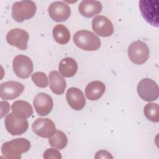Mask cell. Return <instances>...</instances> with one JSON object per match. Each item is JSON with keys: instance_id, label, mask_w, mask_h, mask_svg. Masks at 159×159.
<instances>
[{"instance_id": "1", "label": "cell", "mask_w": 159, "mask_h": 159, "mask_svg": "<svg viewBox=\"0 0 159 159\" xmlns=\"http://www.w3.org/2000/svg\"><path fill=\"white\" fill-rule=\"evenodd\" d=\"M30 148V142L25 138H17L4 143L1 152L7 159H20L21 154L27 152Z\"/></svg>"}, {"instance_id": "2", "label": "cell", "mask_w": 159, "mask_h": 159, "mask_svg": "<svg viewBox=\"0 0 159 159\" xmlns=\"http://www.w3.org/2000/svg\"><path fill=\"white\" fill-rule=\"evenodd\" d=\"M75 44L85 51H95L101 47V40L91 31L81 30L76 32L73 37Z\"/></svg>"}, {"instance_id": "3", "label": "cell", "mask_w": 159, "mask_h": 159, "mask_svg": "<svg viewBox=\"0 0 159 159\" xmlns=\"http://www.w3.org/2000/svg\"><path fill=\"white\" fill-rule=\"evenodd\" d=\"M36 5L32 1L15 2L12 6V17L17 22H22L33 17L36 12Z\"/></svg>"}, {"instance_id": "4", "label": "cell", "mask_w": 159, "mask_h": 159, "mask_svg": "<svg viewBox=\"0 0 159 159\" xmlns=\"http://www.w3.org/2000/svg\"><path fill=\"white\" fill-rule=\"evenodd\" d=\"M127 53L132 62L136 65H142L147 61L150 52L147 45L145 42L137 40L129 45Z\"/></svg>"}, {"instance_id": "5", "label": "cell", "mask_w": 159, "mask_h": 159, "mask_svg": "<svg viewBox=\"0 0 159 159\" xmlns=\"http://www.w3.org/2000/svg\"><path fill=\"white\" fill-rule=\"evenodd\" d=\"M139 96L145 101H155L158 98V86L153 80L148 78L142 79L137 88Z\"/></svg>"}, {"instance_id": "6", "label": "cell", "mask_w": 159, "mask_h": 159, "mask_svg": "<svg viewBox=\"0 0 159 159\" xmlns=\"http://www.w3.org/2000/svg\"><path fill=\"white\" fill-rule=\"evenodd\" d=\"M139 8L143 19L152 25L158 27V1H140Z\"/></svg>"}, {"instance_id": "7", "label": "cell", "mask_w": 159, "mask_h": 159, "mask_svg": "<svg viewBox=\"0 0 159 159\" xmlns=\"http://www.w3.org/2000/svg\"><path fill=\"white\" fill-rule=\"evenodd\" d=\"M12 66L15 74L22 79L29 78L34 70L31 59L24 55H18L15 57L13 60Z\"/></svg>"}, {"instance_id": "8", "label": "cell", "mask_w": 159, "mask_h": 159, "mask_svg": "<svg viewBox=\"0 0 159 159\" xmlns=\"http://www.w3.org/2000/svg\"><path fill=\"white\" fill-rule=\"evenodd\" d=\"M7 131L12 135H19L25 133L29 127V123L26 119L17 117L13 113L7 115L4 120Z\"/></svg>"}, {"instance_id": "9", "label": "cell", "mask_w": 159, "mask_h": 159, "mask_svg": "<svg viewBox=\"0 0 159 159\" xmlns=\"http://www.w3.org/2000/svg\"><path fill=\"white\" fill-rule=\"evenodd\" d=\"M33 132L43 138H50L56 132L54 122L49 118H38L32 125Z\"/></svg>"}, {"instance_id": "10", "label": "cell", "mask_w": 159, "mask_h": 159, "mask_svg": "<svg viewBox=\"0 0 159 159\" xmlns=\"http://www.w3.org/2000/svg\"><path fill=\"white\" fill-rule=\"evenodd\" d=\"M24 89V85L19 82L6 81L0 85V97L2 99L12 100L19 97Z\"/></svg>"}, {"instance_id": "11", "label": "cell", "mask_w": 159, "mask_h": 159, "mask_svg": "<svg viewBox=\"0 0 159 159\" xmlns=\"http://www.w3.org/2000/svg\"><path fill=\"white\" fill-rule=\"evenodd\" d=\"M29 39V35L27 32L21 29H12L6 35L7 43L21 50H27Z\"/></svg>"}, {"instance_id": "12", "label": "cell", "mask_w": 159, "mask_h": 159, "mask_svg": "<svg viewBox=\"0 0 159 159\" xmlns=\"http://www.w3.org/2000/svg\"><path fill=\"white\" fill-rule=\"evenodd\" d=\"M50 17L55 22H64L67 20L71 14V9L69 5L63 1L52 2L48 7Z\"/></svg>"}, {"instance_id": "13", "label": "cell", "mask_w": 159, "mask_h": 159, "mask_svg": "<svg viewBox=\"0 0 159 159\" xmlns=\"http://www.w3.org/2000/svg\"><path fill=\"white\" fill-rule=\"evenodd\" d=\"M33 104L37 113L41 116H45L52 111L53 102L52 98L48 94L45 93H40L35 96Z\"/></svg>"}, {"instance_id": "14", "label": "cell", "mask_w": 159, "mask_h": 159, "mask_svg": "<svg viewBox=\"0 0 159 159\" xmlns=\"http://www.w3.org/2000/svg\"><path fill=\"white\" fill-rule=\"evenodd\" d=\"M92 28L97 35L101 37H109L114 32L111 21L104 16H97L93 19Z\"/></svg>"}, {"instance_id": "15", "label": "cell", "mask_w": 159, "mask_h": 159, "mask_svg": "<svg viewBox=\"0 0 159 159\" xmlns=\"http://www.w3.org/2000/svg\"><path fill=\"white\" fill-rule=\"evenodd\" d=\"M66 98L69 106L76 111L81 110L85 106L86 99L83 93L77 88H69L66 93Z\"/></svg>"}, {"instance_id": "16", "label": "cell", "mask_w": 159, "mask_h": 159, "mask_svg": "<svg viewBox=\"0 0 159 159\" xmlns=\"http://www.w3.org/2000/svg\"><path fill=\"white\" fill-rule=\"evenodd\" d=\"M102 4L98 1H82L78 6L80 13L84 17L90 18L99 14L102 11Z\"/></svg>"}, {"instance_id": "17", "label": "cell", "mask_w": 159, "mask_h": 159, "mask_svg": "<svg viewBox=\"0 0 159 159\" xmlns=\"http://www.w3.org/2000/svg\"><path fill=\"white\" fill-rule=\"evenodd\" d=\"M50 88L52 91L57 95L63 94L66 87V83L63 76L55 71H52L49 73Z\"/></svg>"}, {"instance_id": "18", "label": "cell", "mask_w": 159, "mask_h": 159, "mask_svg": "<svg viewBox=\"0 0 159 159\" xmlns=\"http://www.w3.org/2000/svg\"><path fill=\"white\" fill-rule=\"evenodd\" d=\"M105 84L100 81H94L89 83L85 88L86 98L91 101H96L102 97L105 92Z\"/></svg>"}, {"instance_id": "19", "label": "cell", "mask_w": 159, "mask_h": 159, "mask_svg": "<svg viewBox=\"0 0 159 159\" xmlns=\"http://www.w3.org/2000/svg\"><path fill=\"white\" fill-rule=\"evenodd\" d=\"M12 113L18 118L27 119L33 114L32 106L27 101L18 100L14 102L11 106Z\"/></svg>"}, {"instance_id": "20", "label": "cell", "mask_w": 159, "mask_h": 159, "mask_svg": "<svg viewBox=\"0 0 159 159\" xmlns=\"http://www.w3.org/2000/svg\"><path fill=\"white\" fill-rule=\"evenodd\" d=\"M58 70L63 76L70 78L76 73L78 65L76 61L72 58L66 57L61 60L58 65Z\"/></svg>"}, {"instance_id": "21", "label": "cell", "mask_w": 159, "mask_h": 159, "mask_svg": "<svg viewBox=\"0 0 159 159\" xmlns=\"http://www.w3.org/2000/svg\"><path fill=\"white\" fill-rule=\"evenodd\" d=\"M53 37L55 40L61 45L67 43L70 39V33L68 28L63 24H57L53 29Z\"/></svg>"}, {"instance_id": "22", "label": "cell", "mask_w": 159, "mask_h": 159, "mask_svg": "<svg viewBox=\"0 0 159 159\" xmlns=\"http://www.w3.org/2000/svg\"><path fill=\"white\" fill-rule=\"evenodd\" d=\"M49 144L55 148L61 150L67 145L68 139L66 135L61 130H56L53 136L48 139Z\"/></svg>"}, {"instance_id": "23", "label": "cell", "mask_w": 159, "mask_h": 159, "mask_svg": "<svg viewBox=\"0 0 159 159\" xmlns=\"http://www.w3.org/2000/svg\"><path fill=\"white\" fill-rule=\"evenodd\" d=\"M143 113L149 120L153 122L159 121V106L157 103L149 102L144 107Z\"/></svg>"}, {"instance_id": "24", "label": "cell", "mask_w": 159, "mask_h": 159, "mask_svg": "<svg viewBox=\"0 0 159 159\" xmlns=\"http://www.w3.org/2000/svg\"><path fill=\"white\" fill-rule=\"evenodd\" d=\"M32 80L35 84L40 88H45L48 84V80L45 73L37 71L32 75Z\"/></svg>"}, {"instance_id": "25", "label": "cell", "mask_w": 159, "mask_h": 159, "mask_svg": "<svg viewBox=\"0 0 159 159\" xmlns=\"http://www.w3.org/2000/svg\"><path fill=\"white\" fill-rule=\"evenodd\" d=\"M43 158L45 159H50V158H55V159H61V155L60 152L55 148H51L47 149L43 153Z\"/></svg>"}, {"instance_id": "26", "label": "cell", "mask_w": 159, "mask_h": 159, "mask_svg": "<svg viewBox=\"0 0 159 159\" xmlns=\"http://www.w3.org/2000/svg\"><path fill=\"white\" fill-rule=\"evenodd\" d=\"M95 158H113L111 154L106 150H99L96 152L94 157Z\"/></svg>"}, {"instance_id": "27", "label": "cell", "mask_w": 159, "mask_h": 159, "mask_svg": "<svg viewBox=\"0 0 159 159\" xmlns=\"http://www.w3.org/2000/svg\"><path fill=\"white\" fill-rule=\"evenodd\" d=\"M1 117H3L9 111V104L7 101H1Z\"/></svg>"}]
</instances>
